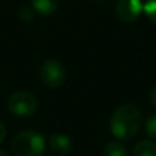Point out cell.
<instances>
[{
	"label": "cell",
	"mask_w": 156,
	"mask_h": 156,
	"mask_svg": "<svg viewBox=\"0 0 156 156\" xmlns=\"http://www.w3.org/2000/svg\"><path fill=\"white\" fill-rule=\"evenodd\" d=\"M143 5L141 0H118L115 5V14L122 22L132 23L140 18Z\"/></svg>",
	"instance_id": "5b68a950"
},
{
	"label": "cell",
	"mask_w": 156,
	"mask_h": 156,
	"mask_svg": "<svg viewBox=\"0 0 156 156\" xmlns=\"http://www.w3.org/2000/svg\"><path fill=\"white\" fill-rule=\"evenodd\" d=\"M18 16L22 22H32L34 19V10L30 7H22L18 12Z\"/></svg>",
	"instance_id": "7c38bea8"
},
{
	"label": "cell",
	"mask_w": 156,
	"mask_h": 156,
	"mask_svg": "<svg viewBox=\"0 0 156 156\" xmlns=\"http://www.w3.org/2000/svg\"><path fill=\"white\" fill-rule=\"evenodd\" d=\"M143 11L147 14L149 21L156 25V0H147L143 5Z\"/></svg>",
	"instance_id": "30bf717a"
},
{
	"label": "cell",
	"mask_w": 156,
	"mask_h": 156,
	"mask_svg": "<svg viewBox=\"0 0 156 156\" xmlns=\"http://www.w3.org/2000/svg\"><path fill=\"white\" fill-rule=\"evenodd\" d=\"M11 149L15 156H41L45 151V140L40 133L26 130L14 136Z\"/></svg>",
	"instance_id": "7a4b0ae2"
},
{
	"label": "cell",
	"mask_w": 156,
	"mask_h": 156,
	"mask_svg": "<svg viewBox=\"0 0 156 156\" xmlns=\"http://www.w3.org/2000/svg\"><path fill=\"white\" fill-rule=\"evenodd\" d=\"M143 125V114L136 105L123 104L115 110L110 121V130L118 140H130Z\"/></svg>",
	"instance_id": "6da1fadb"
},
{
	"label": "cell",
	"mask_w": 156,
	"mask_h": 156,
	"mask_svg": "<svg viewBox=\"0 0 156 156\" xmlns=\"http://www.w3.org/2000/svg\"><path fill=\"white\" fill-rule=\"evenodd\" d=\"M49 147L51 151L58 156H65L71 151V140L69 136L62 133H55L49 137Z\"/></svg>",
	"instance_id": "8992f818"
},
{
	"label": "cell",
	"mask_w": 156,
	"mask_h": 156,
	"mask_svg": "<svg viewBox=\"0 0 156 156\" xmlns=\"http://www.w3.org/2000/svg\"><path fill=\"white\" fill-rule=\"evenodd\" d=\"M0 156H8L7 154H5L4 151H2V149H0Z\"/></svg>",
	"instance_id": "9a60e30c"
},
{
	"label": "cell",
	"mask_w": 156,
	"mask_h": 156,
	"mask_svg": "<svg viewBox=\"0 0 156 156\" xmlns=\"http://www.w3.org/2000/svg\"><path fill=\"white\" fill-rule=\"evenodd\" d=\"M60 0H32V8L44 16L52 15L59 7Z\"/></svg>",
	"instance_id": "52a82bcc"
},
{
	"label": "cell",
	"mask_w": 156,
	"mask_h": 156,
	"mask_svg": "<svg viewBox=\"0 0 156 156\" xmlns=\"http://www.w3.org/2000/svg\"><path fill=\"white\" fill-rule=\"evenodd\" d=\"M40 78L48 88H59L66 78V71L62 63L55 59H48L40 69Z\"/></svg>",
	"instance_id": "277c9868"
},
{
	"label": "cell",
	"mask_w": 156,
	"mask_h": 156,
	"mask_svg": "<svg viewBox=\"0 0 156 156\" xmlns=\"http://www.w3.org/2000/svg\"><path fill=\"white\" fill-rule=\"evenodd\" d=\"M133 156H156V143L149 140L137 143L133 149Z\"/></svg>",
	"instance_id": "ba28073f"
},
{
	"label": "cell",
	"mask_w": 156,
	"mask_h": 156,
	"mask_svg": "<svg viewBox=\"0 0 156 156\" xmlns=\"http://www.w3.org/2000/svg\"><path fill=\"white\" fill-rule=\"evenodd\" d=\"M37 108V99L29 92H15L8 99V110L15 116H21V118L32 116L33 114H36Z\"/></svg>",
	"instance_id": "3957f363"
},
{
	"label": "cell",
	"mask_w": 156,
	"mask_h": 156,
	"mask_svg": "<svg viewBox=\"0 0 156 156\" xmlns=\"http://www.w3.org/2000/svg\"><path fill=\"white\" fill-rule=\"evenodd\" d=\"M151 103H152V105L156 108V86L151 90Z\"/></svg>",
	"instance_id": "5bb4252c"
},
{
	"label": "cell",
	"mask_w": 156,
	"mask_h": 156,
	"mask_svg": "<svg viewBox=\"0 0 156 156\" xmlns=\"http://www.w3.org/2000/svg\"><path fill=\"white\" fill-rule=\"evenodd\" d=\"M103 156H127V151L121 143L112 141L107 144V147L103 151Z\"/></svg>",
	"instance_id": "9c48e42d"
},
{
	"label": "cell",
	"mask_w": 156,
	"mask_h": 156,
	"mask_svg": "<svg viewBox=\"0 0 156 156\" xmlns=\"http://www.w3.org/2000/svg\"><path fill=\"white\" fill-rule=\"evenodd\" d=\"M5 133H7V130H5V126L3 122H0V144L4 141L5 138Z\"/></svg>",
	"instance_id": "4fadbf2b"
},
{
	"label": "cell",
	"mask_w": 156,
	"mask_h": 156,
	"mask_svg": "<svg viewBox=\"0 0 156 156\" xmlns=\"http://www.w3.org/2000/svg\"><path fill=\"white\" fill-rule=\"evenodd\" d=\"M145 132L152 140L156 141V114L151 115L147 121V125H145Z\"/></svg>",
	"instance_id": "8fae6325"
}]
</instances>
